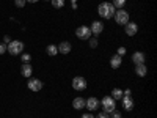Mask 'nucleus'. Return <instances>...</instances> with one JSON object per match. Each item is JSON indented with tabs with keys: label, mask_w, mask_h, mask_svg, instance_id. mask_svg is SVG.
<instances>
[{
	"label": "nucleus",
	"mask_w": 157,
	"mask_h": 118,
	"mask_svg": "<svg viewBox=\"0 0 157 118\" xmlns=\"http://www.w3.org/2000/svg\"><path fill=\"white\" fill-rule=\"evenodd\" d=\"M109 116H110V118H121V113H120V112H118V110L115 109L112 113H109Z\"/></svg>",
	"instance_id": "b1692460"
},
{
	"label": "nucleus",
	"mask_w": 157,
	"mask_h": 118,
	"mask_svg": "<svg viewBox=\"0 0 157 118\" xmlns=\"http://www.w3.org/2000/svg\"><path fill=\"white\" fill-rule=\"evenodd\" d=\"M21 73H22L24 77H30L32 73H33L32 65H30V63H24V65H22V68H21Z\"/></svg>",
	"instance_id": "dca6fc26"
},
{
	"label": "nucleus",
	"mask_w": 157,
	"mask_h": 118,
	"mask_svg": "<svg viewBox=\"0 0 157 118\" xmlns=\"http://www.w3.org/2000/svg\"><path fill=\"white\" fill-rule=\"evenodd\" d=\"M5 52H6V44L5 43H0V55L5 54Z\"/></svg>",
	"instance_id": "bb28decb"
},
{
	"label": "nucleus",
	"mask_w": 157,
	"mask_h": 118,
	"mask_svg": "<svg viewBox=\"0 0 157 118\" xmlns=\"http://www.w3.org/2000/svg\"><path fill=\"white\" fill-rule=\"evenodd\" d=\"M22 63H30V60H32V55L30 54H22Z\"/></svg>",
	"instance_id": "5701e85b"
},
{
	"label": "nucleus",
	"mask_w": 157,
	"mask_h": 118,
	"mask_svg": "<svg viewBox=\"0 0 157 118\" xmlns=\"http://www.w3.org/2000/svg\"><path fill=\"white\" fill-rule=\"evenodd\" d=\"M88 41H90V47H91V49H96L98 44H99V41H98V38H96V36H94V38H90Z\"/></svg>",
	"instance_id": "4be33fe9"
},
{
	"label": "nucleus",
	"mask_w": 157,
	"mask_h": 118,
	"mask_svg": "<svg viewBox=\"0 0 157 118\" xmlns=\"http://www.w3.org/2000/svg\"><path fill=\"white\" fill-rule=\"evenodd\" d=\"M50 2H52V6L57 8V10H60V8L64 6V0H50Z\"/></svg>",
	"instance_id": "412c9836"
},
{
	"label": "nucleus",
	"mask_w": 157,
	"mask_h": 118,
	"mask_svg": "<svg viewBox=\"0 0 157 118\" xmlns=\"http://www.w3.org/2000/svg\"><path fill=\"white\" fill-rule=\"evenodd\" d=\"M110 96H112L115 101H121V98H123V90H121V88H113Z\"/></svg>",
	"instance_id": "a211bd4d"
},
{
	"label": "nucleus",
	"mask_w": 157,
	"mask_h": 118,
	"mask_svg": "<svg viewBox=\"0 0 157 118\" xmlns=\"http://www.w3.org/2000/svg\"><path fill=\"white\" fill-rule=\"evenodd\" d=\"M94 118H110V116H109V113H105V112H99Z\"/></svg>",
	"instance_id": "a878e982"
},
{
	"label": "nucleus",
	"mask_w": 157,
	"mask_h": 118,
	"mask_svg": "<svg viewBox=\"0 0 157 118\" xmlns=\"http://www.w3.org/2000/svg\"><path fill=\"white\" fill-rule=\"evenodd\" d=\"M124 32H126L127 36H135L137 32H138V25L135 22H127L124 25Z\"/></svg>",
	"instance_id": "1a4fd4ad"
},
{
	"label": "nucleus",
	"mask_w": 157,
	"mask_h": 118,
	"mask_svg": "<svg viewBox=\"0 0 157 118\" xmlns=\"http://www.w3.org/2000/svg\"><path fill=\"white\" fill-rule=\"evenodd\" d=\"M90 30H91V35L98 38V35H101V33L104 32V22H101V21H94V22H91Z\"/></svg>",
	"instance_id": "6e6552de"
},
{
	"label": "nucleus",
	"mask_w": 157,
	"mask_h": 118,
	"mask_svg": "<svg viewBox=\"0 0 157 118\" xmlns=\"http://www.w3.org/2000/svg\"><path fill=\"white\" fill-rule=\"evenodd\" d=\"M145 60H146V57H145L143 52H135V54L132 55V61L135 65H143V63H145Z\"/></svg>",
	"instance_id": "4468645a"
},
{
	"label": "nucleus",
	"mask_w": 157,
	"mask_h": 118,
	"mask_svg": "<svg viewBox=\"0 0 157 118\" xmlns=\"http://www.w3.org/2000/svg\"><path fill=\"white\" fill-rule=\"evenodd\" d=\"M10 41H11V39H10V36H5V38H3V43H5V44H8Z\"/></svg>",
	"instance_id": "7c9ffc66"
},
{
	"label": "nucleus",
	"mask_w": 157,
	"mask_h": 118,
	"mask_svg": "<svg viewBox=\"0 0 157 118\" xmlns=\"http://www.w3.org/2000/svg\"><path fill=\"white\" fill-rule=\"evenodd\" d=\"M121 63H123V57H120V55H113L110 58V66L113 69H118V68L121 66Z\"/></svg>",
	"instance_id": "2eb2a0df"
},
{
	"label": "nucleus",
	"mask_w": 157,
	"mask_h": 118,
	"mask_svg": "<svg viewBox=\"0 0 157 118\" xmlns=\"http://www.w3.org/2000/svg\"><path fill=\"white\" fill-rule=\"evenodd\" d=\"M71 3H72V10H77V0H71Z\"/></svg>",
	"instance_id": "c756f323"
},
{
	"label": "nucleus",
	"mask_w": 157,
	"mask_h": 118,
	"mask_svg": "<svg viewBox=\"0 0 157 118\" xmlns=\"http://www.w3.org/2000/svg\"><path fill=\"white\" fill-rule=\"evenodd\" d=\"M75 35H77V38L78 39H83V41H86V39H90L91 36V30H90V27H86V25H80L77 30H75Z\"/></svg>",
	"instance_id": "39448f33"
},
{
	"label": "nucleus",
	"mask_w": 157,
	"mask_h": 118,
	"mask_svg": "<svg viewBox=\"0 0 157 118\" xmlns=\"http://www.w3.org/2000/svg\"><path fill=\"white\" fill-rule=\"evenodd\" d=\"M57 49H58V52L60 54H69L71 52V49H72V46H71V43H68V41H61L58 46H57Z\"/></svg>",
	"instance_id": "9b49d317"
},
{
	"label": "nucleus",
	"mask_w": 157,
	"mask_h": 118,
	"mask_svg": "<svg viewBox=\"0 0 157 118\" xmlns=\"http://www.w3.org/2000/svg\"><path fill=\"white\" fill-rule=\"evenodd\" d=\"M126 54V47H120V49H118V54L116 55H120V57H123Z\"/></svg>",
	"instance_id": "cd10ccee"
},
{
	"label": "nucleus",
	"mask_w": 157,
	"mask_h": 118,
	"mask_svg": "<svg viewBox=\"0 0 157 118\" xmlns=\"http://www.w3.org/2000/svg\"><path fill=\"white\" fill-rule=\"evenodd\" d=\"M146 73H148V68L145 66V63H143V65H135V74L138 77H145Z\"/></svg>",
	"instance_id": "f3484780"
},
{
	"label": "nucleus",
	"mask_w": 157,
	"mask_h": 118,
	"mask_svg": "<svg viewBox=\"0 0 157 118\" xmlns=\"http://www.w3.org/2000/svg\"><path fill=\"white\" fill-rule=\"evenodd\" d=\"M46 2H47V0H46Z\"/></svg>",
	"instance_id": "473e14b6"
},
{
	"label": "nucleus",
	"mask_w": 157,
	"mask_h": 118,
	"mask_svg": "<svg viewBox=\"0 0 157 118\" xmlns=\"http://www.w3.org/2000/svg\"><path fill=\"white\" fill-rule=\"evenodd\" d=\"M112 5L115 6V10H123L124 5H126V0H113Z\"/></svg>",
	"instance_id": "aec40b11"
},
{
	"label": "nucleus",
	"mask_w": 157,
	"mask_h": 118,
	"mask_svg": "<svg viewBox=\"0 0 157 118\" xmlns=\"http://www.w3.org/2000/svg\"><path fill=\"white\" fill-rule=\"evenodd\" d=\"M46 52H47V55L55 57V55L58 54V49H57V46H55V44H49V46H47V49H46Z\"/></svg>",
	"instance_id": "6ab92c4d"
},
{
	"label": "nucleus",
	"mask_w": 157,
	"mask_h": 118,
	"mask_svg": "<svg viewBox=\"0 0 157 118\" xmlns=\"http://www.w3.org/2000/svg\"><path fill=\"white\" fill-rule=\"evenodd\" d=\"M27 85H29V88H30L32 91H39V90L43 88V82L39 81V79H30Z\"/></svg>",
	"instance_id": "9d476101"
},
{
	"label": "nucleus",
	"mask_w": 157,
	"mask_h": 118,
	"mask_svg": "<svg viewBox=\"0 0 157 118\" xmlns=\"http://www.w3.org/2000/svg\"><path fill=\"white\" fill-rule=\"evenodd\" d=\"M14 5H16L17 8H24V5H25V0H14Z\"/></svg>",
	"instance_id": "393cba45"
},
{
	"label": "nucleus",
	"mask_w": 157,
	"mask_h": 118,
	"mask_svg": "<svg viewBox=\"0 0 157 118\" xmlns=\"http://www.w3.org/2000/svg\"><path fill=\"white\" fill-rule=\"evenodd\" d=\"M101 106H102V112L105 113H112L115 109H116V101L112 98V96H104L102 101H101Z\"/></svg>",
	"instance_id": "f03ea898"
},
{
	"label": "nucleus",
	"mask_w": 157,
	"mask_h": 118,
	"mask_svg": "<svg viewBox=\"0 0 157 118\" xmlns=\"http://www.w3.org/2000/svg\"><path fill=\"white\" fill-rule=\"evenodd\" d=\"M25 2H29V3H36L38 0H25Z\"/></svg>",
	"instance_id": "2f4dec72"
},
{
	"label": "nucleus",
	"mask_w": 157,
	"mask_h": 118,
	"mask_svg": "<svg viewBox=\"0 0 157 118\" xmlns=\"http://www.w3.org/2000/svg\"><path fill=\"white\" fill-rule=\"evenodd\" d=\"M121 102H123V109H124V110H132V109H134V99L130 98V96H124V95H123Z\"/></svg>",
	"instance_id": "f8f14e48"
},
{
	"label": "nucleus",
	"mask_w": 157,
	"mask_h": 118,
	"mask_svg": "<svg viewBox=\"0 0 157 118\" xmlns=\"http://www.w3.org/2000/svg\"><path fill=\"white\" fill-rule=\"evenodd\" d=\"M115 6L110 3V2H102L98 5V14L104 19H112L115 16Z\"/></svg>",
	"instance_id": "f257e3e1"
},
{
	"label": "nucleus",
	"mask_w": 157,
	"mask_h": 118,
	"mask_svg": "<svg viewBox=\"0 0 157 118\" xmlns=\"http://www.w3.org/2000/svg\"><path fill=\"white\" fill-rule=\"evenodd\" d=\"M6 50L10 52L11 55H19V54H22V50H24V43L22 41H17V39L10 41L6 44Z\"/></svg>",
	"instance_id": "7ed1b4c3"
},
{
	"label": "nucleus",
	"mask_w": 157,
	"mask_h": 118,
	"mask_svg": "<svg viewBox=\"0 0 157 118\" xmlns=\"http://www.w3.org/2000/svg\"><path fill=\"white\" fill-rule=\"evenodd\" d=\"M72 107H74L75 110H82V109H85V98H82V96L74 98V99H72Z\"/></svg>",
	"instance_id": "ddd939ff"
},
{
	"label": "nucleus",
	"mask_w": 157,
	"mask_h": 118,
	"mask_svg": "<svg viewBox=\"0 0 157 118\" xmlns=\"http://www.w3.org/2000/svg\"><path fill=\"white\" fill-rule=\"evenodd\" d=\"M82 118H94V115H93V113H83Z\"/></svg>",
	"instance_id": "c85d7f7f"
},
{
	"label": "nucleus",
	"mask_w": 157,
	"mask_h": 118,
	"mask_svg": "<svg viewBox=\"0 0 157 118\" xmlns=\"http://www.w3.org/2000/svg\"><path fill=\"white\" fill-rule=\"evenodd\" d=\"M113 18H115V22L118 25H126L129 22V13L126 10H116Z\"/></svg>",
	"instance_id": "20e7f679"
},
{
	"label": "nucleus",
	"mask_w": 157,
	"mask_h": 118,
	"mask_svg": "<svg viewBox=\"0 0 157 118\" xmlns=\"http://www.w3.org/2000/svg\"><path fill=\"white\" fill-rule=\"evenodd\" d=\"M99 106H101V102H99L98 98H94V96H91V98H88V99L85 101V107H86L90 112H96V110L99 109Z\"/></svg>",
	"instance_id": "0eeeda50"
},
{
	"label": "nucleus",
	"mask_w": 157,
	"mask_h": 118,
	"mask_svg": "<svg viewBox=\"0 0 157 118\" xmlns=\"http://www.w3.org/2000/svg\"><path fill=\"white\" fill-rule=\"evenodd\" d=\"M72 88L77 90V91L85 90V88H86V81H85V77H82V76L74 77V79H72Z\"/></svg>",
	"instance_id": "423d86ee"
}]
</instances>
